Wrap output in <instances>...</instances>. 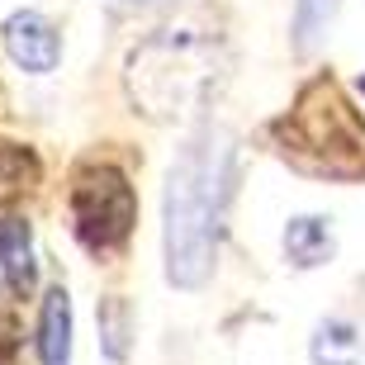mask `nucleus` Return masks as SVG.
<instances>
[{"instance_id":"obj_11","label":"nucleus","mask_w":365,"mask_h":365,"mask_svg":"<svg viewBox=\"0 0 365 365\" xmlns=\"http://www.w3.org/2000/svg\"><path fill=\"white\" fill-rule=\"evenodd\" d=\"M341 14V0H294V19H289V48L299 57H313L332 38V24Z\"/></svg>"},{"instance_id":"obj_1","label":"nucleus","mask_w":365,"mask_h":365,"mask_svg":"<svg viewBox=\"0 0 365 365\" xmlns=\"http://www.w3.org/2000/svg\"><path fill=\"white\" fill-rule=\"evenodd\" d=\"M232 180H237L232 133L218 123H200L166 171V200H162L166 280L176 289H200L214 275L232 204Z\"/></svg>"},{"instance_id":"obj_4","label":"nucleus","mask_w":365,"mask_h":365,"mask_svg":"<svg viewBox=\"0 0 365 365\" xmlns=\"http://www.w3.org/2000/svg\"><path fill=\"white\" fill-rule=\"evenodd\" d=\"M71 209V232L91 257H114L128 247L138 228V190L128 180V171L114 162H81L71 171L67 190Z\"/></svg>"},{"instance_id":"obj_5","label":"nucleus","mask_w":365,"mask_h":365,"mask_svg":"<svg viewBox=\"0 0 365 365\" xmlns=\"http://www.w3.org/2000/svg\"><path fill=\"white\" fill-rule=\"evenodd\" d=\"M5 53H10V62L19 71H29V76H48V71H57V62H62V34L53 29V19L38 10H19L5 19Z\"/></svg>"},{"instance_id":"obj_12","label":"nucleus","mask_w":365,"mask_h":365,"mask_svg":"<svg viewBox=\"0 0 365 365\" xmlns=\"http://www.w3.org/2000/svg\"><path fill=\"white\" fill-rule=\"evenodd\" d=\"M100 337H105V356L109 361H123L128 356V304L119 294H109L100 304Z\"/></svg>"},{"instance_id":"obj_13","label":"nucleus","mask_w":365,"mask_h":365,"mask_svg":"<svg viewBox=\"0 0 365 365\" xmlns=\"http://www.w3.org/2000/svg\"><path fill=\"white\" fill-rule=\"evenodd\" d=\"M114 5H128V10H152V5H166V0H114Z\"/></svg>"},{"instance_id":"obj_3","label":"nucleus","mask_w":365,"mask_h":365,"mask_svg":"<svg viewBox=\"0 0 365 365\" xmlns=\"http://www.w3.org/2000/svg\"><path fill=\"white\" fill-rule=\"evenodd\" d=\"M266 138L304 176L365 180V114L327 71L299 86L294 105L266 123Z\"/></svg>"},{"instance_id":"obj_8","label":"nucleus","mask_w":365,"mask_h":365,"mask_svg":"<svg viewBox=\"0 0 365 365\" xmlns=\"http://www.w3.org/2000/svg\"><path fill=\"white\" fill-rule=\"evenodd\" d=\"M38 361L71 365V294L53 284L38 304Z\"/></svg>"},{"instance_id":"obj_6","label":"nucleus","mask_w":365,"mask_h":365,"mask_svg":"<svg viewBox=\"0 0 365 365\" xmlns=\"http://www.w3.org/2000/svg\"><path fill=\"white\" fill-rule=\"evenodd\" d=\"M0 284L10 299H29L38 284V261H34V228L24 214L0 218Z\"/></svg>"},{"instance_id":"obj_2","label":"nucleus","mask_w":365,"mask_h":365,"mask_svg":"<svg viewBox=\"0 0 365 365\" xmlns=\"http://www.w3.org/2000/svg\"><path fill=\"white\" fill-rule=\"evenodd\" d=\"M228 76V48L214 29L166 24L138 43L123 62V91L152 123H176L200 114Z\"/></svg>"},{"instance_id":"obj_9","label":"nucleus","mask_w":365,"mask_h":365,"mask_svg":"<svg viewBox=\"0 0 365 365\" xmlns=\"http://www.w3.org/2000/svg\"><path fill=\"white\" fill-rule=\"evenodd\" d=\"M43 180V162L29 143H10L0 138V218L14 214V204L24 200L29 190H38Z\"/></svg>"},{"instance_id":"obj_10","label":"nucleus","mask_w":365,"mask_h":365,"mask_svg":"<svg viewBox=\"0 0 365 365\" xmlns=\"http://www.w3.org/2000/svg\"><path fill=\"white\" fill-rule=\"evenodd\" d=\"M309 361L313 365H361L365 361L361 327L346 323V318H323L309 337Z\"/></svg>"},{"instance_id":"obj_7","label":"nucleus","mask_w":365,"mask_h":365,"mask_svg":"<svg viewBox=\"0 0 365 365\" xmlns=\"http://www.w3.org/2000/svg\"><path fill=\"white\" fill-rule=\"evenodd\" d=\"M284 261L294 271H318L337 257V232H332V218L323 214H299L284 223Z\"/></svg>"},{"instance_id":"obj_14","label":"nucleus","mask_w":365,"mask_h":365,"mask_svg":"<svg viewBox=\"0 0 365 365\" xmlns=\"http://www.w3.org/2000/svg\"><path fill=\"white\" fill-rule=\"evenodd\" d=\"M356 91H361V95H365V71H361V81H356Z\"/></svg>"}]
</instances>
